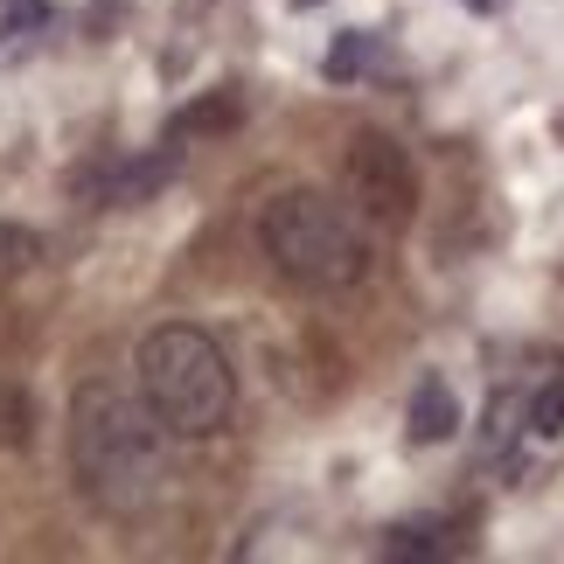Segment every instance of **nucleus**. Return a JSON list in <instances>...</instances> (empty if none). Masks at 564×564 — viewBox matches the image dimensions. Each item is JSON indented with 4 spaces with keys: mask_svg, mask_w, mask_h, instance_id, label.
I'll return each mask as SVG.
<instances>
[{
    "mask_svg": "<svg viewBox=\"0 0 564 564\" xmlns=\"http://www.w3.org/2000/svg\"><path fill=\"white\" fill-rule=\"evenodd\" d=\"M161 432L167 425L154 419L147 398H126L119 383H84L77 404H70V460H77L84 495L112 516L147 509L161 474H167Z\"/></svg>",
    "mask_w": 564,
    "mask_h": 564,
    "instance_id": "nucleus-1",
    "label": "nucleus"
},
{
    "mask_svg": "<svg viewBox=\"0 0 564 564\" xmlns=\"http://www.w3.org/2000/svg\"><path fill=\"white\" fill-rule=\"evenodd\" d=\"M140 398L154 404V419L182 440H203L230 419V362L203 328H154L140 341Z\"/></svg>",
    "mask_w": 564,
    "mask_h": 564,
    "instance_id": "nucleus-2",
    "label": "nucleus"
},
{
    "mask_svg": "<svg viewBox=\"0 0 564 564\" xmlns=\"http://www.w3.org/2000/svg\"><path fill=\"white\" fill-rule=\"evenodd\" d=\"M265 251L300 286H356L370 272V237L314 188H293L265 209Z\"/></svg>",
    "mask_w": 564,
    "mask_h": 564,
    "instance_id": "nucleus-3",
    "label": "nucleus"
},
{
    "mask_svg": "<svg viewBox=\"0 0 564 564\" xmlns=\"http://www.w3.org/2000/svg\"><path fill=\"white\" fill-rule=\"evenodd\" d=\"M349 188H356L362 216H377L383 230H404L411 216H419V175H411V154L398 140H383V133H356V147H349Z\"/></svg>",
    "mask_w": 564,
    "mask_h": 564,
    "instance_id": "nucleus-4",
    "label": "nucleus"
},
{
    "mask_svg": "<svg viewBox=\"0 0 564 564\" xmlns=\"http://www.w3.org/2000/svg\"><path fill=\"white\" fill-rule=\"evenodd\" d=\"M453 432H460V398H453L446 377H425L419 398H411V440L440 446V440H453Z\"/></svg>",
    "mask_w": 564,
    "mask_h": 564,
    "instance_id": "nucleus-5",
    "label": "nucleus"
},
{
    "mask_svg": "<svg viewBox=\"0 0 564 564\" xmlns=\"http://www.w3.org/2000/svg\"><path fill=\"white\" fill-rule=\"evenodd\" d=\"M29 432H35V398L21 383L0 377V453H14V446H29Z\"/></svg>",
    "mask_w": 564,
    "mask_h": 564,
    "instance_id": "nucleus-6",
    "label": "nucleus"
},
{
    "mask_svg": "<svg viewBox=\"0 0 564 564\" xmlns=\"http://www.w3.org/2000/svg\"><path fill=\"white\" fill-rule=\"evenodd\" d=\"M237 119H245V98H237V91H216L203 105H188V112L175 119V133H230Z\"/></svg>",
    "mask_w": 564,
    "mask_h": 564,
    "instance_id": "nucleus-7",
    "label": "nucleus"
},
{
    "mask_svg": "<svg viewBox=\"0 0 564 564\" xmlns=\"http://www.w3.org/2000/svg\"><path fill=\"white\" fill-rule=\"evenodd\" d=\"M42 258V237L29 224H0V279H14V272H29Z\"/></svg>",
    "mask_w": 564,
    "mask_h": 564,
    "instance_id": "nucleus-8",
    "label": "nucleus"
},
{
    "mask_svg": "<svg viewBox=\"0 0 564 564\" xmlns=\"http://www.w3.org/2000/svg\"><path fill=\"white\" fill-rule=\"evenodd\" d=\"M523 419H530L536 440H557V432H564V383H544V390H536V398L523 404Z\"/></svg>",
    "mask_w": 564,
    "mask_h": 564,
    "instance_id": "nucleus-9",
    "label": "nucleus"
},
{
    "mask_svg": "<svg viewBox=\"0 0 564 564\" xmlns=\"http://www.w3.org/2000/svg\"><path fill=\"white\" fill-rule=\"evenodd\" d=\"M362 63H370V35L349 29V35L335 42V56H328V77H335V84H349V77H362Z\"/></svg>",
    "mask_w": 564,
    "mask_h": 564,
    "instance_id": "nucleus-10",
    "label": "nucleus"
},
{
    "mask_svg": "<svg viewBox=\"0 0 564 564\" xmlns=\"http://www.w3.org/2000/svg\"><path fill=\"white\" fill-rule=\"evenodd\" d=\"M467 8H474V14H488V8H495V0H467Z\"/></svg>",
    "mask_w": 564,
    "mask_h": 564,
    "instance_id": "nucleus-11",
    "label": "nucleus"
},
{
    "mask_svg": "<svg viewBox=\"0 0 564 564\" xmlns=\"http://www.w3.org/2000/svg\"><path fill=\"white\" fill-rule=\"evenodd\" d=\"M293 8H314V0H293Z\"/></svg>",
    "mask_w": 564,
    "mask_h": 564,
    "instance_id": "nucleus-12",
    "label": "nucleus"
}]
</instances>
